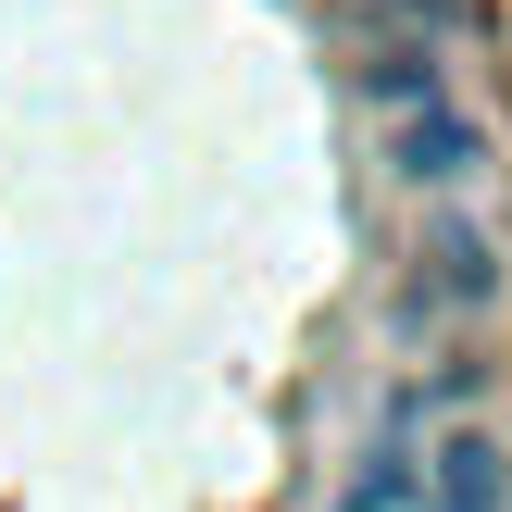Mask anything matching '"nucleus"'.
I'll return each instance as SVG.
<instances>
[{"label": "nucleus", "instance_id": "1", "mask_svg": "<svg viewBox=\"0 0 512 512\" xmlns=\"http://www.w3.org/2000/svg\"><path fill=\"white\" fill-rule=\"evenodd\" d=\"M375 113H388V163H400V188H475L488 138L450 113V75L425 63V50H388V63H375Z\"/></svg>", "mask_w": 512, "mask_h": 512}, {"label": "nucleus", "instance_id": "2", "mask_svg": "<svg viewBox=\"0 0 512 512\" xmlns=\"http://www.w3.org/2000/svg\"><path fill=\"white\" fill-rule=\"evenodd\" d=\"M413 512H512V450L488 438V425L438 438V450H425V475H413Z\"/></svg>", "mask_w": 512, "mask_h": 512}]
</instances>
